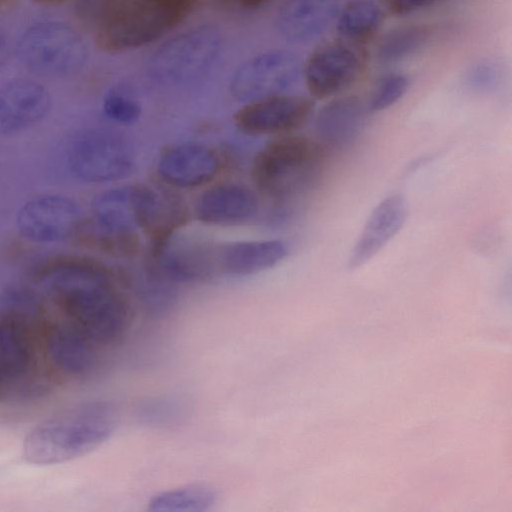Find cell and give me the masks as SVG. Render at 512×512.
I'll return each mask as SVG.
<instances>
[{
    "mask_svg": "<svg viewBox=\"0 0 512 512\" xmlns=\"http://www.w3.org/2000/svg\"><path fill=\"white\" fill-rule=\"evenodd\" d=\"M501 77L498 65L489 60L474 63L466 73V82L476 91H489L496 87Z\"/></svg>",
    "mask_w": 512,
    "mask_h": 512,
    "instance_id": "f1b7e54d",
    "label": "cell"
},
{
    "mask_svg": "<svg viewBox=\"0 0 512 512\" xmlns=\"http://www.w3.org/2000/svg\"><path fill=\"white\" fill-rule=\"evenodd\" d=\"M217 244L178 233L161 246L148 250L152 278L168 283H200L220 276Z\"/></svg>",
    "mask_w": 512,
    "mask_h": 512,
    "instance_id": "ba28073f",
    "label": "cell"
},
{
    "mask_svg": "<svg viewBox=\"0 0 512 512\" xmlns=\"http://www.w3.org/2000/svg\"><path fill=\"white\" fill-rule=\"evenodd\" d=\"M337 30L348 41L364 43L379 30L383 13L374 0H351L337 15Z\"/></svg>",
    "mask_w": 512,
    "mask_h": 512,
    "instance_id": "603a6c76",
    "label": "cell"
},
{
    "mask_svg": "<svg viewBox=\"0 0 512 512\" xmlns=\"http://www.w3.org/2000/svg\"><path fill=\"white\" fill-rule=\"evenodd\" d=\"M51 106L47 89L30 79H15L0 86V135L24 131L46 117Z\"/></svg>",
    "mask_w": 512,
    "mask_h": 512,
    "instance_id": "2e32d148",
    "label": "cell"
},
{
    "mask_svg": "<svg viewBox=\"0 0 512 512\" xmlns=\"http://www.w3.org/2000/svg\"><path fill=\"white\" fill-rule=\"evenodd\" d=\"M139 420L153 427L173 426L186 414L184 403L174 397H153L143 401L137 408Z\"/></svg>",
    "mask_w": 512,
    "mask_h": 512,
    "instance_id": "484cf974",
    "label": "cell"
},
{
    "mask_svg": "<svg viewBox=\"0 0 512 512\" xmlns=\"http://www.w3.org/2000/svg\"><path fill=\"white\" fill-rule=\"evenodd\" d=\"M117 423L118 410L112 402L79 404L35 426L25 437L23 455L38 465L73 460L108 440Z\"/></svg>",
    "mask_w": 512,
    "mask_h": 512,
    "instance_id": "7a4b0ae2",
    "label": "cell"
},
{
    "mask_svg": "<svg viewBox=\"0 0 512 512\" xmlns=\"http://www.w3.org/2000/svg\"><path fill=\"white\" fill-rule=\"evenodd\" d=\"M260 202L255 190L240 183L208 185L196 199L192 215L210 226H236L256 217Z\"/></svg>",
    "mask_w": 512,
    "mask_h": 512,
    "instance_id": "9a60e30c",
    "label": "cell"
},
{
    "mask_svg": "<svg viewBox=\"0 0 512 512\" xmlns=\"http://www.w3.org/2000/svg\"><path fill=\"white\" fill-rule=\"evenodd\" d=\"M220 48L221 36L216 28H193L163 43L152 55L148 68L159 80H190L211 68Z\"/></svg>",
    "mask_w": 512,
    "mask_h": 512,
    "instance_id": "52a82bcc",
    "label": "cell"
},
{
    "mask_svg": "<svg viewBox=\"0 0 512 512\" xmlns=\"http://www.w3.org/2000/svg\"><path fill=\"white\" fill-rule=\"evenodd\" d=\"M288 254L278 239L243 240L217 244L220 275L249 276L273 268Z\"/></svg>",
    "mask_w": 512,
    "mask_h": 512,
    "instance_id": "d6986e66",
    "label": "cell"
},
{
    "mask_svg": "<svg viewBox=\"0 0 512 512\" xmlns=\"http://www.w3.org/2000/svg\"><path fill=\"white\" fill-rule=\"evenodd\" d=\"M435 0H387L389 10L395 15H407L425 8Z\"/></svg>",
    "mask_w": 512,
    "mask_h": 512,
    "instance_id": "f546056e",
    "label": "cell"
},
{
    "mask_svg": "<svg viewBox=\"0 0 512 512\" xmlns=\"http://www.w3.org/2000/svg\"><path fill=\"white\" fill-rule=\"evenodd\" d=\"M302 63L290 51L271 50L255 55L235 71L231 92L244 102L289 93L302 77Z\"/></svg>",
    "mask_w": 512,
    "mask_h": 512,
    "instance_id": "30bf717a",
    "label": "cell"
},
{
    "mask_svg": "<svg viewBox=\"0 0 512 512\" xmlns=\"http://www.w3.org/2000/svg\"><path fill=\"white\" fill-rule=\"evenodd\" d=\"M237 6L244 9H254L264 5L269 0H231Z\"/></svg>",
    "mask_w": 512,
    "mask_h": 512,
    "instance_id": "4dcf8cb0",
    "label": "cell"
},
{
    "mask_svg": "<svg viewBox=\"0 0 512 512\" xmlns=\"http://www.w3.org/2000/svg\"><path fill=\"white\" fill-rule=\"evenodd\" d=\"M9 55V47L6 40L0 35V66H2Z\"/></svg>",
    "mask_w": 512,
    "mask_h": 512,
    "instance_id": "1f68e13d",
    "label": "cell"
},
{
    "mask_svg": "<svg viewBox=\"0 0 512 512\" xmlns=\"http://www.w3.org/2000/svg\"><path fill=\"white\" fill-rule=\"evenodd\" d=\"M82 221L78 203L59 194L32 198L16 214L19 233L25 239L36 243L64 240L77 233Z\"/></svg>",
    "mask_w": 512,
    "mask_h": 512,
    "instance_id": "7c38bea8",
    "label": "cell"
},
{
    "mask_svg": "<svg viewBox=\"0 0 512 512\" xmlns=\"http://www.w3.org/2000/svg\"><path fill=\"white\" fill-rule=\"evenodd\" d=\"M368 107L357 97L345 96L331 100L318 112L315 129L318 140L327 148H344L363 131Z\"/></svg>",
    "mask_w": 512,
    "mask_h": 512,
    "instance_id": "ffe728a7",
    "label": "cell"
},
{
    "mask_svg": "<svg viewBox=\"0 0 512 512\" xmlns=\"http://www.w3.org/2000/svg\"><path fill=\"white\" fill-rule=\"evenodd\" d=\"M102 108L108 119L123 125L135 123L141 115L139 103L118 90L105 95Z\"/></svg>",
    "mask_w": 512,
    "mask_h": 512,
    "instance_id": "83f0119b",
    "label": "cell"
},
{
    "mask_svg": "<svg viewBox=\"0 0 512 512\" xmlns=\"http://www.w3.org/2000/svg\"><path fill=\"white\" fill-rule=\"evenodd\" d=\"M218 494L210 486L194 484L153 495L148 502L152 512H205L217 502Z\"/></svg>",
    "mask_w": 512,
    "mask_h": 512,
    "instance_id": "cb8c5ba5",
    "label": "cell"
},
{
    "mask_svg": "<svg viewBox=\"0 0 512 512\" xmlns=\"http://www.w3.org/2000/svg\"><path fill=\"white\" fill-rule=\"evenodd\" d=\"M338 12V0H284L276 15V26L286 40L309 43L326 33Z\"/></svg>",
    "mask_w": 512,
    "mask_h": 512,
    "instance_id": "e0dca14e",
    "label": "cell"
},
{
    "mask_svg": "<svg viewBox=\"0 0 512 512\" xmlns=\"http://www.w3.org/2000/svg\"><path fill=\"white\" fill-rule=\"evenodd\" d=\"M70 174L81 181L103 183L122 179L135 167L128 140L110 129L90 128L78 133L66 152Z\"/></svg>",
    "mask_w": 512,
    "mask_h": 512,
    "instance_id": "5b68a950",
    "label": "cell"
},
{
    "mask_svg": "<svg viewBox=\"0 0 512 512\" xmlns=\"http://www.w3.org/2000/svg\"><path fill=\"white\" fill-rule=\"evenodd\" d=\"M223 162L219 152L201 143H177L165 147L156 163L160 182L174 190L210 185L220 174Z\"/></svg>",
    "mask_w": 512,
    "mask_h": 512,
    "instance_id": "5bb4252c",
    "label": "cell"
},
{
    "mask_svg": "<svg viewBox=\"0 0 512 512\" xmlns=\"http://www.w3.org/2000/svg\"><path fill=\"white\" fill-rule=\"evenodd\" d=\"M193 7L176 0H110L93 23L95 44L107 53L145 46L173 30Z\"/></svg>",
    "mask_w": 512,
    "mask_h": 512,
    "instance_id": "277c9868",
    "label": "cell"
},
{
    "mask_svg": "<svg viewBox=\"0 0 512 512\" xmlns=\"http://www.w3.org/2000/svg\"><path fill=\"white\" fill-rule=\"evenodd\" d=\"M409 88V79L402 73H390L376 84L368 104L372 112L382 111L398 102Z\"/></svg>",
    "mask_w": 512,
    "mask_h": 512,
    "instance_id": "4316f807",
    "label": "cell"
},
{
    "mask_svg": "<svg viewBox=\"0 0 512 512\" xmlns=\"http://www.w3.org/2000/svg\"><path fill=\"white\" fill-rule=\"evenodd\" d=\"M43 294L94 343L118 339L128 321V303L116 273L85 256H55L34 271Z\"/></svg>",
    "mask_w": 512,
    "mask_h": 512,
    "instance_id": "6da1fadb",
    "label": "cell"
},
{
    "mask_svg": "<svg viewBox=\"0 0 512 512\" xmlns=\"http://www.w3.org/2000/svg\"><path fill=\"white\" fill-rule=\"evenodd\" d=\"M180 1H184V2L190 3L192 5H195V3L197 2V0H180Z\"/></svg>",
    "mask_w": 512,
    "mask_h": 512,
    "instance_id": "836d02e7",
    "label": "cell"
},
{
    "mask_svg": "<svg viewBox=\"0 0 512 512\" xmlns=\"http://www.w3.org/2000/svg\"><path fill=\"white\" fill-rule=\"evenodd\" d=\"M362 61L347 43L331 42L314 50L302 67V78L310 95L327 99L339 95L358 79Z\"/></svg>",
    "mask_w": 512,
    "mask_h": 512,
    "instance_id": "4fadbf2b",
    "label": "cell"
},
{
    "mask_svg": "<svg viewBox=\"0 0 512 512\" xmlns=\"http://www.w3.org/2000/svg\"><path fill=\"white\" fill-rule=\"evenodd\" d=\"M130 194L135 222L155 249L185 227L192 216L186 201L174 189L147 184H133Z\"/></svg>",
    "mask_w": 512,
    "mask_h": 512,
    "instance_id": "9c48e42d",
    "label": "cell"
},
{
    "mask_svg": "<svg viewBox=\"0 0 512 512\" xmlns=\"http://www.w3.org/2000/svg\"><path fill=\"white\" fill-rule=\"evenodd\" d=\"M407 205L400 195L383 199L370 213L348 258L350 269L366 264L401 230Z\"/></svg>",
    "mask_w": 512,
    "mask_h": 512,
    "instance_id": "ac0fdd59",
    "label": "cell"
},
{
    "mask_svg": "<svg viewBox=\"0 0 512 512\" xmlns=\"http://www.w3.org/2000/svg\"><path fill=\"white\" fill-rule=\"evenodd\" d=\"M34 1L42 3V4H58V3L66 1V0H34Z\"/></svg>",
    "mask_w": 512,
    "mask_h": 512,
    "instance_id": "d6a6232c",
    "label": "cell"
},
{
    "mask_svg": "<svg viewBox=\"0 0 512 512\" xmlns=\"http://www.w3.org/2000/svg\"><path fill=\"white\" fill-rule=\"evenodd\" d=\"M326 147L296 134L276 136L254 156L250 177L257 191L281 202L307 194L322 177Z\"/></svg>",
    "mask_w": 512,
    "mask_h": 512,
    "instance_id": "3957f363",
    "label": "cell"
},
{
    "mask_svg": "<svg viewBox=\"0 0 512 512\" xmlns=\"http://www.w3.org/2000/svg\"><path fill=\"white\" fill-rule=\"evenodd\" d=\"M17 50L30 70L52 77L76 72L87 58L81 35L68 24L56 21L29 27L20 37Z\"/></svg>",
    "mask_w": 512,
    "mask_h": 512,
    "instance_id": "8992f818",
    "label": "cell"
},
{
    "mask_svg": "<svg viewBox=\"0 0 512 512\" xmlns=\"http://www.w3.org/2000/svg\"><path fill=\"white\" fill-rule=\"evenodd\" d=\"M93 341L74 325H59L51 330L47 351L52 363L63 373L80 377L96 364Z\"/></svg>",
    "mask_w": 512,
    "mask_h": 512,
    "instance_id": "44dd1931",
    "label": "cell"
},
{
    "mask_svg": "<svg viewBox=\"0 0 512 512\" xmlns=\"http://www.w3.org/2000/svg\"><path fill=\"white\" fill-rule=\"evenodd\" d=\"M7 0H0V5L6 2Z\"/></svg>",
    "mask_w": 512,
    "mask_h": 512,
    "instance_id": "e575fe53",
    "label": "cell"
},
{
    "mask_svg": "<svg viewBox=\"0 0 512 512\" xmlns=\"http://www.w3.org/2000/svg\"><path fill=\"white\" fill-rule=\"evenodd\" d=\"M429 39V30L422 25L395 28L386 33L377 48V58L384 65L402 62L418 52Z\"/></svg>",
    "mask_w": 512,
    "mask_h": 512,
    "instance_id": "d4e9b609",
    "label": "cell"
},
{
    "mask_svg": "<svg viewBox=\"0 0 512 512\" xmlns=\"http://www.w3.org/2000/svg\"><path fill=\"white\" fill-rule=\"evenodd\" d=\"M31 363L32 348L25 332L11 320H0V383L19 379Z\"/></svg>",
    "mask_w": 512,
    "mask_h": 512,
    "instance_id": "7402d4cb",
    "label": "cell"
},
{
    "mask_svg": "<svg viewBox=\"0 0 512 512\" xmlns=\"http://www.w3.org/2000/svg\"><path fill=\"white\" fill-rule=\"evenodd\" d=\"M314 111L312 99L281 93L245 102L233 115L235 127L252 136L291 134L303 127Z\"/></svg>",
    "mask_w": 512,
    "mask_h": 512,
    "instance_id": "8fae6325",
    "label": "cell"
}]
</instances>
